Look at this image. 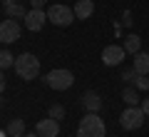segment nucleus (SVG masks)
I'll return each mask as SVG.
<instances>
[{
    "label": "nucleus",
    "mask_w": 149,
    "mask_h": 137,
    "mask_svg": "<svg viewBox=\"0 0 149 137\" xmlns=\"http://www.w3.org/2000/svg\"><path fill=\"white\" fill-rule=\"evenodd\" d=\"M15 72L20 80H25V82H30V80H35L37 75H40V60L35 58L32 53H22L15 58Z\"/></svg>",
    "instance_id": "1"
},
{
    "label": "nucleus",
    "mask_w": 149,
    "mask_h": 137,
    "mask_svg": "<svg viewBox=\"0 0 149 137\" xmlns=\"http://www.w3.org/2000/svg\"><path fill=\"white\" fill-rule=\"evenodd\" d=\"M107 135V125L97 112H87L80 120V127H77V137H104Z\"/></svg>",
    "instance_id": "2"
},
{
    "label": "nucleus",
    "mask_w": 149,
    "mask_h": 137,
    "mask_svg": "<svg viewBox=\"0 0 149 137\" xmlns=\"http://www.w3.org/2000/svg\"><path fill=\"white\" fill-rule=\"evenodd\" d=\"M47 20L52 22V25H60V27H67L72 25L77 18H74V10L67 5H62V3H55V5L47 8Z\"/></svg>",
    "instance_id": "3"
},
{
    "label": "nucleus",
    "mask_w": 149,
    "mask_h": 137,
    "mask_svg": "<svg viewBox=\"0 0 149 137\" xmlns=\"http://www.w3.org/2000/svg\"><path fill=\"white\" fill-rule=\"evenodd\" d=\"M45 82H47V87H52V90H70L74 85V75L70 72V70L57 67V70H50V72L45 75Z\"/></svg>",
    "instance_id": "4"
},
{
    "label": "nucleus",
    "mask_w": 149,
    "mask_h": 137,
    "mask_svg": "<svg viewBox=\"0 0 149 137\" xmlns=\"http://www.w3.org/2000/svg\"><path fill=\"white\" fill-rule=\"evenodd\" d=\"M22 35V27L17 20H13V18H8V20L0 22V42L3 45H10V42H17Z\"/></svg>",
    "instance_id": "5"
},
{
    "label": "nucleus",
    "mask_w": 149,
    "mask_h": 137,
    "mask_svg": "<svg viewBox=\"0 0 149 137\" xmlns=\"http://www.w3.org/2000/svg\"><path fill=\"white\" fill-rule=\"evenodd\" d=\"M119 125L124 127V130H139V127L144 125V110L142 107H127V110L122 112V117H119Z\"/></svg>",
    "instance_id": "6"
},
{
    "label": "nucleus",
    "mask_w": 149,
    "mask_h": 137,
    "mask_svg": "<svg viewBox=\"0 0 149 137\" xmlns=\"http://www.w3.org/2000/svg\"><path fill=\"white\" fill-rule=\"evenodd\" d=\"M124 55H127L124 45H107V48L102 50V63H104L107 67H114V65H119L124 60Z\"/></svg>",
    "instance_id": "7"
},
{
    "label": "nucleus",
    "mask_w": 149,
    "mask_h": 137,
    "mask_svg": "<svg viewBox=\"0 0 149 137\" xmlns=\"http://www.w3.org/2000/svg\"><path fill=\"white\" fill-rule=\"evenodd\" d=\"M25 20V27L30 32H37L45 27V20H47V13L45 10H37V8H32V10H27V15L22 18Z\"/></svg>",
    "instance_id": "8"
},
{
    "label": "nucleus",
    "mask_w": 149,
    "mask_h": 137,
    "mask_svg": "<svg viewBox=\"0 0 149 137\" xmlns=\"http://www.w3.org/2000/svg\"><path fill=\"white\" fill-rule=\"evenodd\" d=\"M35 132L40 137H57L60 135V122L52 120V117H45V120H40L35 125Z\"/></svg>",
    "instance_id": "9"
},
{
    "label": "nucleus",
    "mask_w": 149,
    "mask_h": 137,
    "mask_svg": "<svg viewBox=\"0 0 149 137\" xmlns=\"http://www.w3.org/2000/svg\"><path fill=\"white\" fill-rule=\"evenodd\" d=\"M72 10H74V18H77V20H87V18L95 13V3H92V0H77Z\"/></svg>",
    "instance_id": "10"
},
{
    "label": "nucleus",
    "mask_w": 149,
    "mask_h": 137,
    "mask_svg": "<svg viewBox=\"0 0 149 137\" xmlns=\"http://www.w3.org/2000/svg\"><path fill=\"white\" fill-rule=\"evenodd\" d=\"M82 107L85 110H90V112H100V107H102V97L97 95V92H85L82 95Z\"/></svg>",
    "instance_id": "11"
},
{
    "label": "nucleus",
    "mask_w": 149,
    "mask_h": 137,
    "mask_svg": "<svg viewBox=\"0 0 149 137\" xmlns=\"http://www.w3.org/2000/svg\"><path fill=\"white\" fill-rule=\"evenodd\" d=\"M132 67L137 70L139 75H149V53H142V50H139V53L134 55V65Z\"/></svg>",
    "instance_id": "12"
},
{
    "label": "nucleus",
    "mask_w": 149,
    "mask_h": 137,
    "mask_svg": "<svg viewBox=\"0 0 149 137\" xmlns=\"http://www.w3.org/2000/svg\"><path fill=\"white\" fill-rule=\"evenodd\" d=\"M5 132H8V137H22L25 135V120H10Z\"/></svg>",
    "instance_id": "13"
},
{
    "label": "nucleus",
    "mask_w": 149,
    "mask_h": 137,
    "mask_svg": "<svg viewBox=\"0 0 149 137\" xmlns=\"http://www.w3.org/2000/svg\"><path fill=\"white\" fill-rule=\"evenodd\" d=\"M122 100H124V105H127V107H137V105H139V92H137V87H124Z\"/></svg>",
    "instance_id": "14"
},
{
    "label": "nucleus",
    "mask_w": 149,
    "mask_h": 137,
    "mask_svg": "<svg viewBox=\"0 0 149 137\" xmlns=\"http://www.w3.org/2000/svg\"><path fill=\"white\" fill-rule=\"evenodd\" d=\"M124 50H127L129 55H137L139 50H142V40H139L137 35H127L124 37Z\"/></svg>",
    "instance_id": "15"
},
{
    "label": "nucleus",
    "mask_w": 149,
    "mask_h": 137,
    "mask_svg": "<svg viewBox=\"0 0 149 137\" xmlns=\"http://www.w3.org/2000/svg\"><path fill=\"white\" fill-rule=\"evenodd\" d=\"M5 13H8V18H13V20H20V18L27 15L25 8H22L20 3H10V5H5Z\"/></svg>",
    "instance_id": "16"
},
{
    "label": "nucleus",
    "mask_w": 149,
    "mask_h": 137,
    "mask_svg": "<svg viewBox=\"0 0 149 137\" xmlns=\"http://www.w3.org/2000/svg\"><path fill=\"white\" fill-rule=\"evenodd\" d=\"M15 65V55L8 53V50H0V70H8Z\"/></svg>",
    "instance_id": "17"
},
{
    "label": "nucleus",
    "mask_w": 149,
    "mask_h": 137,
    "mask_svg": "<svg viewBox=\"0 0 149 137\" xmlns=\"http://www.w3.org/2000/svg\"><path fill=\"white\" fill-rule=\"evenodd\" d=\"M47 117H52V120H65V107L62 105H52V107H50V115Z\"/></svg>",
    "instance_id": "18"
},
{
    "label": "nucleus",
    "mask_w": 149,
    "mask_h": 137,
    "mask_svg": "<svg viewBox=\"0 0 149 137\" xmlns=\"http://www.w3.org/2000/svg\"><path fill=\"white\" fill-rule=\"evenodd\" d=\"M137 77H139V72H137L134 67H127V70L122 72V80H124V82H134Z\"/></svg>",
    "instance_id": "19"
},
{
    "label": "nucleus",
    "mask_w": 149,
    "mask_h": 137,
    "mask_svg": "<svg viewBox=\"0 0 149 137\" xmlns=\"http://www.w3.org/2000/svg\"><path fill=\"white\" fill-rule=\"evenodd\" d=\"M134 87L137 90H149V77L147 75H139V77L134 80Z\"/></svg>",
    "instance_id": "20"
},
{
    "label": "nucleus",
    "mask_w": 149,
    "mask_h": 137,
    "mask_svg": "<svg viewBox=\"0 0 149 137\" xmlns=\"http://www.w3.org/2000/svg\"><path fill=\"white\" fill-rule=\"evenodd\" d=\"M30 5L37 8V10H42V8H45V0H30Z\"/></svg>",
    "instance_id": "21"
},
{
    "label": "nucleus",
    "mask_w": 149,
    "mask_h": 137,
    "mask_svg": "<svg viewBox=\"0 0 149 137\" xmlns=\"http://www.w3.org/2000/svg\"><path fill=\"white\" fill-rule=\"evenodd\" d=\"M139 107H142V110H144V115L149 117V97H144V102H142V105H139Z\"/></svg>",
    "instance_id": "22"
},
{
    "label": "nucleus",
    "mask_w": 149,
    "mask_h": 137,
    "mask_svg": "<svg viewBox=\"0 0 149 137\" xmlns=\"http://www.w3.org/2000/svg\"><path fill=\"white\" fill-rule=\"evenodd\" d=\"M5 90V75H3V70H0V92Z\"/></svg>",
    "instance_id": "23"
},
{
    "label": "nucleus",
    "mask_w": 149,
    "mask_h": 137,
    "mask_svg": "<svg viewBox=\"0 0 149 137\" xmlns=\"http://www.w3.org/2000/svg\"><path fill=\"white\" fill-rule=\"evenodd\" d=\"M22 137H40V135H37V132H32V135H22Z\"/></svg>",
    "instance_id": "24"
},
{
    "label": "nucleus",
    "mask_w": 149,
    "mask_h": 137,
    "mask_svg": "<svg viewBox=\"0 0 149 137\" xmlns=\"http://www.w3.org/2000/svg\"><path fill=\"white\" fill-rule=\"evenodd\" d=\"M10 3H15V0H3V5H10Z\"/></svg>",
    "instance_id": "25"
},
{
    "label": "nucleus",
    "mask_w": 149,
    "mask_h": 137,
    "mask_svg": "<svg viewBox=\"0 0 149 137\" xmlns=\"http://www.w3.org/2000/svg\"><path fill=\"white\" fill-rule=\"evenodd\" d=\"M5 135H8V132H5ZM5 135H3V132H0V137H5Z\"/></svg>",
    "instance_id": "26"
},
{
    "label": "nucleus",
    "mask_w": 149,
    "mask_h": 137,
    "mask_svg": "<svg viewBox=\"0 0 149 137\" xmlns=\"http://www.w3.org/2000/svg\"><path fill=\"white\" fill-rule=\"evenodd\" d=\"M147 77H149V75H147Z\"/></svg>",
    "instance_id": "27"
}]
</instances>
